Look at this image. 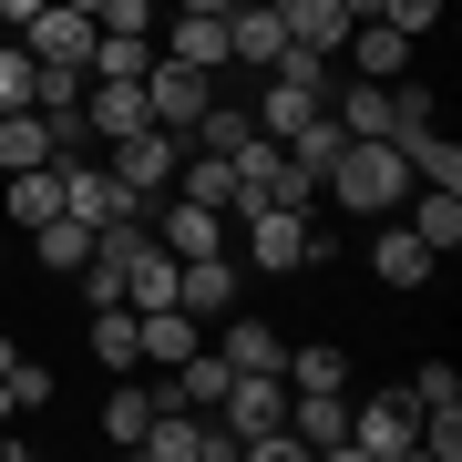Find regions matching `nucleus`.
<instances>
[{"mask_svg":"<svg viewBox=\"0 0 462 462\" xmlns=\"http://www.w3.org/2000/svg\"><path fill=\"white\" fill-rule=\"evenodd\" d=\"M319 196H329L339 216H401V196H411V165H401L391 134H349V144L329 154V175H319Z\"/></svg>","mask_w":462,"mask_h":462,"instance_id":"obj_1","label":"nucleus"},{"mask_svg":"<svg viewBox=\"0 0 462 462\" xmlns=\"http://www.w3.org/2000/svg\"><path fill=\"white\" fill-rule=\"evenodd\" d=\"M309 216L298 206H236V267H247V278H298V267H309Z\"/></svg>","mask_w":462,"mask_h":462,"instance_id":"obj_2","label":"nucleus"},{"mask_svg":"<svg viewBox=\"0 0 462 462\" xmlns=\"http://www.w3.org/2000/svg\"><path fill=\"white\" fill-rule=\"evenodd\" d=\"M216 103V72L196 62H175L165 42H154V62H144V124H165V134H196V114Z\"/></svg>","mask_w":462,"mask_h":462,"instance_id":"obj_3","label":"nucleus"},{"mask_svg":"<svg viewBox=\"0 0 462 462\" xmlns=\"http://www.w3.org/2000/svg\"><path fill=\"white\" fill-rule=\"evenodd\" d=\"M421 442V411H411V391H370L360 411H349V452L339 462H401Z\"/></svg>","mask_w":462,"mask_h":462,"instance_id":"obj_4","label":"nucleus"},{"mask_svg":"<svg viewBox=\"0 0 462 462\" xmlns=\"http://www.w3.org/2000/svg\"><path fill=\"white\" fill-rule=\"evenodd\" d=\"M134 452H154V462H226V452H236V431L216 421V411H175V401H165V411L134 431Z\"/></svg>","mask_w":462,"mask_h":462,"instance_id":"obj_5","label":"nucleus"},{"mask_svg":"<svg viewBox=\"0 0 462 462\" xmlns=\"http://www.w3.org/2000/svg\"><path fill=\"white\" fill-rule=\"evenodd\" d=\"M93 32H103V21L93 11H72V0H42V11L32 21H21V51H32V62H72V72H83V51H93Z\"/></svg>","mask_w":462,"mask_h":462,"instance_id":"obj_6","label":"nucleus"},{"mask_svg":"<svg viewBox=\"0 0 462 462\" xmlns=\"http://www.w3.org/2000/svg\"><path fill=\"white\" fill-rule=\"evenodd\" d=\"M236 298H247V267H236V247H216V257H175V309L226 319Z\"/></svg>","mask_w":462,"mask_h":462,"instance_id":"obj_7","label":"nucleus"},{"mask_svg":"<svg viewBox=\"0 0 462 462\" xmlns=\"http://www.w3.org/2000/svg\"><path fill=\"white\" fill-rule=\"evenodd\" d=\"M144 226H154V247H165V257H216V247H226V216H216V206H196V196L144 206Z\"/></svg>","mask_w":462,"mask_h":462,"instance_id":"obj_8","label":"nucleus"},{"mask_svg":"<svg viewBox=\"0 0 462 462\" xmlns=\"http://www.w3.org/2000/svg\"><path fill=\"white\" fill-rule=\"evenodd\" d=\"M370 278H380V288H401V298H411V288H431V278H442V257H431V247H421V236H411V216H391V226H380V236H370Z\"/></svg>","mask_w":462,"mask_h":462,"instance_id":"obj_9","label":"nucleus"},{"mask_svg":"<svg viewBox=\"0 0 462 462\" xmlns=\"http://www.w3.org/2000/svg\"><path fill=\"white\" fill-rule=\"evenodd\" d=\"M216 421H226L236 442H247V431H278V421H288V380H278V370H236L226 401H216Z\"/></svg>","mask_w":462,"mask_h":462,"instance_id":"obj_10","label":"nucleus"},{"mask_svg":"<svg viewBox=\"0 0 462 462\" xmlns=\"http://www.w3.org/2000/svg\"><path fill=\"white\" fill-rule=\"evenodd\" d=\"M175 154H185V134H165V124H144V134H124L114 154H103V165H114L134 196L154 206V185H175Z\"/></svg>","mask_w":462,"mask_h":462,"instance_id":"obj_11","label":"nucleus"},{"mask_svg":"<svg viewBox=\"0 0 462 462\" xmlns=\"http://www.w3.org/2000/svg\"><path fill=\"white\" fill-rule=\"evenodd\" d=\"M278 51H288L278 0H236V11H226V62H236V72H267Z\"/></svg>","mask_w":462,"mask_h":462,"instance_id":"obj_12","label":"nucleus"},{"mask_svg":"<svg viewBox=\"0 0 462 462\" xmlns=\"http://www.w3.org/2000/svg\"><path fill=\"white\" fill-rule=\"evenodd\" d=\"M298 452H349V391H288Z\"/></svg>","mask_w":462,"mask_h":462,"instance_id":"obj_13","label":"nucleus"},{"mask_svg":"<svg viewBox=\"0 0 462 462\" xmlns=\"http://www.w3.org/2000/svg\"><path fill=\"white\" fill-rule=\"evenodd\" d=\"M134 349H144V370H175V360H196V309H134Z\"/></svg>","mask_w":462,"mask_h":462,"instance_id":"obj_14","label":"nucleus"},{"mask_svg":"<svg viewBox=\"0 0 462 462\" xmlns=\"http://www.w3.org/2000/svg\"><path fill=\"white\" fill-rule=\"evenodd\" d=\"M349 72H370V83H401L411 72V32H391V21H349Z\"/></svg>","mask_w":462,"mask_h":462,"instance_id":"obj_15","label":"nucleus"},{"mask_svg":"<svg viewBox=\"0 0 462 462\" xmlns=\"http://www.w3.org/2000/svg\"><path fill=\"white\" fill-rule=\"evenodd\" d=\"M216 360H226V370H278V360H288V339H278V319L226 309V329H216Z\"/></svg>","mask_w":462,"mask_h":462,"instance_id":"obj_16","label":"nucleus"},{"mask_svg":"<svg viewBox=\"0 0 462 462\" xmlns=\"http://www.w3.org/2000/svg\"><path fill=\"white\" fill-rule=\"evenodd\" d=\"M175 196H196V206H216V216H236V165L216 144H185L175 154Z\"/></svg>","mask_w":462,"mask_h":462,"instance_id":"obj_17","label":"nucleus"},{"mask_svg":"<svg viewBox=\"0 0 462 462\" xmlns=\"http://www.w3.org/2000/svg\"><path fill=\"white\" fill-rule=\"evenodd\" d=\"M401 206H411V236H421L431 257H452V247H462V185H411Z\"/></svg>","mask_w":462,"mask_h":462,"instance_id":"obj_18","label":"nucleus"},{"mask_svg":"<svg viewBox=\"0 0 462 462\" xmlns=\"http://www.w3.org/2000/svg\"><path fill=\"white\" fill-rule=\"evenodd\" d=\"M144 62H154V32H93L83 83H144Z\"/></svg>","mask_w":462,"mask_h":462,"instance_id":"obj_19","label":"nucleus"},{"mask_svg":"<svg viewBox=\"0 0 462 462\" xmlns=\"http://www.w3.org/2000/svg\"><path fill=\"white\" fill-rule=\"evenodd\" d=\"M165 51L196 62V72H226V11H175L165 21Z\"/></svg>","mask_w":462,"mask_h":462,"instance_id":"obj_20","label":"nucleus"},{"mask_svg":"<svg viewBox=\"0 0 462 462\" xmlns=\"http://www.w3.org/2000/svg\"><path fill=\"white\" fill-rule=\"evenodd\" d=\"M278 380H288V391H349V349L339 339H288Z\"/></svg>","mask_w":462,"mask_h":462,"instance_id":"obj_21","label":"nucleus"},{"mask_svg":"<svg viewBox=\"0 0 462 462\" xmlns=\"http://www.w3.org/2000/svg\"><path fill=\"white\" fill-rule=\"evenodd\" d=\"M83 349L103 360V380L144 370V349H134V309H124V298H114V309H93V319H83Z\"/></svg>","mask_w":462,"mask_h":462,"instance_id":"obj_22","label":"nucleus"},{"mask_svg":"<svg viewBox=\"0 0 462 462\" xmlns=\"http://www.w3.org/2000/svg\"><path fill=\"white\" fill-rule=\"evenodd\" d=\"M83 124L103 134V144L144 134V83H83Z\"/></svg>","mask_w":462,"mask_h":462,"instance_id":"obj_23","label":"nucleus"},{"mask_svg":"<svg viewBox=\"0 0 462 462\" xmlns=\"http://www.w3.org/2000/svg\"><path fill=\"white\" fill-rule=\"evenodd\" d=\"M21 247H32V267H51V278H72V267L93 257V226H83V216H51V226H32V236H21Z\"/></svg>","mask_w":462,"mask_h":462,"instance_id":"obj_24","label":"nucleus"},{"mask_svg":"<svg viewBox=\"0 0 462 462\" xmlns=\"http://www.w3.org/2000/svg\"><path fill=\"white\" fill-rule=\"evenodd\" d=\"M0 380H11V411H51V360H32V339H0Z\"/></svg>","mask_w":462,"mask_h":462,"instance_id":"obj_25","label":"nucleus"},{"mask_svg":"<svg viewBox=\"0 0 462 462\" xmlns=\"http://www.w3.org/2000/svg\"><path fill=\"white\" fill-rule=\"evenodd\" d=\"M154 421V380H114V391H103V442H114V452H134V431H144Z\"/></svg>","mask_w":462,"mask_h":462,"instance_id":"obj_26","label":"nucleus"},{"mask_svg":"<svg viewBox=\"0 0 462 462\" xmlns=\"http://www.w3.org/2000/svg\"><path fill=\"white\" fill-rule=\"evenodd\" d=\"M278 21H288V42H298V51H339V42H349L339 0H278Z\"/></svg>","mask_w":462,"mask_h":462,"instance_id":"obj_27","label":"nucleus"},{"mask_svg":"<svg viewBox=\"0 0 462 462\" xmlns=\"http://www.w3.org/2000/svg\"><path fill=\"white\" fill-rule=\"evenodd\" d=\"M401 391H411V411H421V421H462V370H452V360H421Z\"/></svg>","mask_w":462,"mask_h":462,"instance_id":"obj_28","label":"nucleus"},{"mask_svg":"<svg viewBox=\"0 0 462 462\" xmlns=\"http://www.w3.org/2000/svg\"><path fill=\"white\" fill-rule=\"evenodd\" d=\"M51 154V124L32 114V103H11V114H0V175H21V165H42Z\"/></svg>","mask_w":462,"mask_h":462,"instance_id":"obj_29","label":"nucleus"},{"mask_svg":"<svg viewBox=\"0 0 462 462\" xmlns=\"http://www.w3.org/2000/svg\"><path fill=\"white\" fill-rule=\"evenodd\" d=\"M11 103H32V51L0 32V114H11Z\"/></svg>","mask_w":462,"mask_h":462,"instance_id":"obj_30","label":"nucleus"},{"mask_svg":"<svg viewBox=\"0 0 462 462\" xmlns=\"http://www.w3.org/2000/svg\"><path fill=\"white\" fill-rule=\"evenodd\" d=\"M380 21L411 32V42H431V32H442V0H380Z\"/></svg>","mask_w":462,"mask_h":462,"instance_id":"obj_31","label":"nucleus"},{"mask_svg":"<svg viewBox=\"0 0 462 462\" xmlns=\"http://www.w3.org/2000/svg\"><path fill=\"white\" fill-rule=\"evenodd\" d=\"M236 452H247V462H298V431H288V421H278V431H247Z\"/></svg>","mask_w":462,"mask_h":462,"instance_id":"obj_32","label":"nucleus"},{"mask_svg":"<svg viewBox=\"0 0 462 462\" xmlns=\"http://www.w3.org/2000/svg\"><path fill=\"white\" fill-rule=\"evenodd\" d=\"M93 21H103V32H154V0H103Z\"/></svg>","mask_w":462,"mask_h":462,"instance_id":"obj_33","label":"nucleus"},{"mask_svg":"<svg viewBox=\"0 0 462 462\" xmlns=\"http://www.w3.org/2000/svg\"><path fill=\"white\" fill-rule=\"evenodd\" d=\"M42 11V0H0V32H21V21H32Z\"/></svg>","mask_w":462,"mask_h":462,"instance_id":"obj_34","label":"nucleus"},{"mask_svg":"<svg viewBox=\"0 0 462 462\" xmlns=\"http://www.w3.org/2000/svg\"><path fill=\"white\" fill-rule=\"evenodd\" d=\"M339 21H380V0H339Z\"/></svg>","mask_w":462,"mask_h":462,"instance_id":"obj_35","label":"nucleus"},{"mask_svg":"<svg viewBox=\"0 0 462 462\" xmlns=\"http://www.w3.org/2000/svg\"><path fill=\"white\" fill-rule=\"evenodd\" d=\"M175 11H236V0H175Z\"/></svg>","mask_w":462,"mask_h":462,"instance_id":"obj_36","label":"nucleus"},{"mask_svg":"<svg viewBox=\"0 0 462 462\" xmlns=\"http://www.w3.org/2000/svg\"><path fill=\"white\" fill-rule=\"evenodd\" d=\"M11 257H21V236H11V226H0V267H11Z\"/></svg>","mask_w":462,"mask_h":462,"instance_id":"obj_37","label":"nucleus"},{"mask_svg":"<svg viewBox=\"0 0 462 462\" xmlns=\"http://www.w3.org/2000/svg\"><path fill=\"white\" fill-rule=\"evenodd\" d=\"M0 421H11V380H0Z\"/></svg>","mask_w":462,"mask_h":462,"instance_id":"obj_38","label":"nucleus"}]
</instances>
